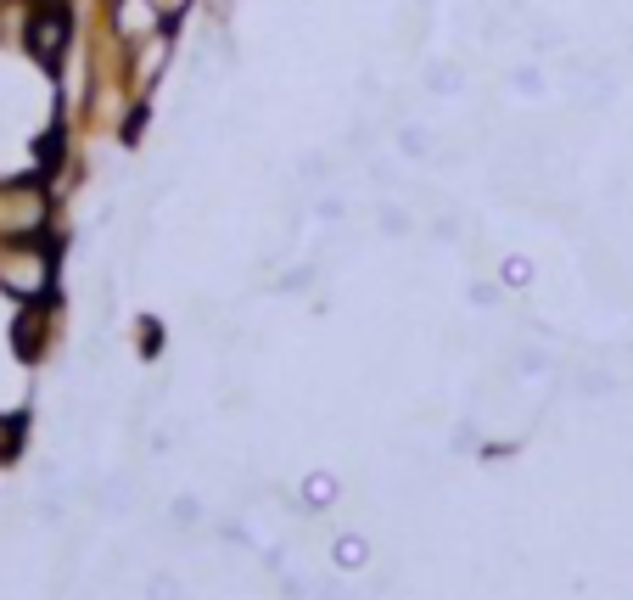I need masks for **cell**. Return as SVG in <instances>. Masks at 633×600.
<instances>
[{"mask_svg":"<svg viewBox=\"0 0 633 600\" xmlns=\"http://www.w3.org/2000/svg\"><path fill=\"white\" fill-rule=\"evenodd\" d=\"M62 34H68L62 12H40V17H34V51H40V57H57V51H62Z\"/></svg>","mask_w":633,"mask_h":600,"instance_id":"2","label":"cell"},{"mask_svg":"<svg viewBox=\"0 0 633 600\" xmlns=\"http://www.w3.org/2000/svg\"><path fill=\"white\" fill-rule=\"evenodd\" d=\"M0 281L12 286V292H40L45 286V258H34V253L6 258V264H0Z\"/></svg>","mask_w":633,"mask_h":600,"instance_id":"1","label":"cell"}]
</instances>
